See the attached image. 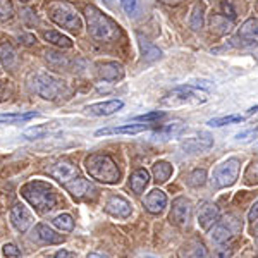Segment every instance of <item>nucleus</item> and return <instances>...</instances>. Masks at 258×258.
Wrapping results in <instances>:
<instances>
[{
  "instance_id": "37998d69",
  "label": "nucleus",
  "mask_w": 258,
  "mask_h": 258,
  "mask_svg": "<svg viewBox=\"0 0 258 258\" xmlns=\"http://www.w3.org/2000/svg\"><path fill=\"white\" fill-rule=\"evenodd\" d=\"M9 85H7V81H0V102H4V100L9 98Z\"/></svg>"
},
{
  "instance_id": "393cba45",
  "label": "nucleus",
  "mask_w": 258,
  "mask_h": 258,
  "mask_svg": "<svg viewBox=\"0 0 258 258\" xmlns=\"http://www.w3.org/2000/svg\"><path fill=\"white\" fill-rule=\"evenodd\" d=\"M138 41H140V48H141V53H143V59L145 60H157L160 59L162 52L152 41H148L147 38H143L141 35H138Z\"/></svg>"
},
{
  "instance_id": "4468645a",
  "label": "nucleus",
  "mask_w": 258,
  "mask_h": 258,
  "mask_svg": "<svg viewBox=\"0 0 258 258\" xmlns=\"http://www.w3.org/2000/svg\"><path fill=\"white\" fill-rule=\"evenodd\" d=\"M214 145V138L209 133H200L197 136H189L181 143V148L184 150V153H198L205 152Z\"/></svg>"
},
{
  "instance_id": "864d4df0",
  "label": "nucleus",
  "mask_w": 258,
  "mask_h": 258,
  "mask_svg": "<svg viewBox=\"0 0 258 258\" xmlns=\"http://www.w3.org/2000/svg\"><path fill=\"white\" fill-rule=\"evenodd\" d=\"M21 2H28V0H21Z\"/></svg>"
},
{
  "instance_id": "8fccbe9b",
  "label": "nucleus",
  "mask_w": 258,
  "mask_h": 258,
  "mask_svg": "<svg viewBox=\"0 0 258 258\" xmlns=\"http://www.w3.org/2000/svg\"><path fill=\"white\" fill-rule=\"evenodd\" d=\"M86 258H107V256L100 255V253H88V256H86Z\"/></svg>"
},
{
  "instance_id": "4be33fe9",
  "label": "nucleus",
  "mask_w": 258,
  "mask_h": 258,
  "mask_svg": "<svg viewBox=\"0 0 258 258\" xmlns=\"http://www.w3.org/2000/svg\"><path fill=\"white\" fill-rule=\"evenodd\" d=\"M182 258H209V253H207V248L202 241H189V243L184 244L181 251Z\"/></svg>"
},
{
  "instance_id": "412c9836",
  "label": "nucleus",
  "mask_w": 258,
  "mask_h": 258,
  "mask_svg": "<svg viewBox=\"0 0 258 258\" xmlns=\"http://www.w3.org/2000/svg\"><path fill=\"white\" fill-rule=\"evenodd\" d=\"M150 182V176L145 169H138L131 174V179H129V186H131L133 193L141 195L145 191V188L148 186Z\"/></svg>"
},
{
  "instance_id": "a19ab883",
  "label": "nucleus",
  "mask_w": 258,
  "mask_h": 258,
  "mask_svg": "<svg viewBox=\"0 0 258 258\" xmlns=\"http://www.w3.org/2000/svg\"><path fill=\"white\" fill-rule=\"evenodd\" d=\"M4 255L6 256H21V251L16 244H4Z\"/></svg>"
},
{
  "instance_id": "6e6552de",
  "label": "nucleus",
  "mask_w": 258,
  "mask_h": 258,
  "mask_svg": "<svg viewBox=\"0 0 258 258\" xmlns=\"http://www.w3.org/2000/svg\"><path fill=\"white\" fill-rule=\"evenodd\" d=\"M239 169H241V162L238 159H227L226 162H222L220 165H217V169L214 170V184L215 188H231L239 176Z\"/></svg>"
},
{
  "instance_id": "f704fd0d",
  "label": "nucleus",
  "mask_w": 258,
  "mask_h": 258,
  "mask_svg": "<svg viewBox=\"0 0 258 258\" xmlns=\"http://www.w3.org/2000/svg\"><path fill=\"white\" fill-rule=\"evenodd\" d=\"M12 16H14V6L11 0H0V23L12 19Z\"/></svg>"
},
{
  "instance_id": "423d86ee",
  "label": "nucleus",
  "mask_w": 258,
  "mask_h": 258,
  "mask_svg": "<svg viewBox=\"0 0 258 258\" xmlns=\"http://www.w3.org/2000/svg\"><path fill=\"white\" fill-rule=\"evenodd\" d=\"M241 229H243L241 220L232 217V215H227L226 219L219 220V222L212 227L210 238H212V241H214L215 244L222 246V244H226V243H229V241L234 239L236 236L241 232Z\"/></svg>"
},
{
  "instance_id": "9d476101",
  "label": "nucleus",
  "mask_w": 258,
  "mask_h": 258,
  "mask_svg": "<svg viewBox=\"0 0 258 258\" xmlns=\"http://www.w3.org/2000/svg\"><path fill=\"white\" fill-rule=\"evenodd\" d=\"M48 174L64 186V184H68L69 181H73L74 177L80 176V170H78V167L73 162L59 160V162H55L52 167H48Z\"/></svg>"
},
{
  "instance_id": "aec40b11",
  "label": "nucleus",
  "mask_w": 258,
  "mask_h": 258,
  "mask_svg": "<svg viewBox=\"0 0 258 258\" xmlns=\"http://www.w3.org/2000/svg\"><path fill=\"white\" fill-rule=\"evenodd\" d=\"M98 76L105 81H117L124 76V69L117 62H103L98 66Z\"/></svg>"
},
{
  "instance_id": "f03ea898",
  "label": "nucleus",
  "mask_w": 258,
  "mask_h": 258,
  "mask_svg": "<svg viewBox=\"0 0 258 258\" xmlns=\"http://www.w3.org/2000/svg\"><path fill=\"white\" fill-rule=\"evenodd\" d=\"M85 18L88 23V33L98 41L112 43L120 36V28L117 23H114L109 16H105L102 11L95 6L85 7Z\"/></svg>"
},
{
  "instance_id": "cd10ccee",
  "label": "nucleus",
  "mask_w": 258,
  "mask_h": 258,
  "mask_svg": "<svg viewBox=\"0 0 258 258\" xmlns=\"http://www.w3.org/2000/svg\"><path fill=\"white\" fill-rule=\"evenodd\" d=\"M45 59H47L50 68H53V69H68V66H69L68 57L55 52V50H47V52H45Z\"/></svg>"
},
{
  "instance_id": "dca6fc26",
  "label": "nucleus",
  "mask_w": 258,
  "mask_h": 258,
  "mask_svg": "<svg viewBox=\"0 0 258 258\" xmlns=\"http://www.w3.org/2000/svg\"><path fill=\"white\" fill-rule=\"evenodd\" d=\"M11 222L18 231L26 232L33 224V215L24 205H14L11 210Z\"/></svg>"
},
{
  "instance_id": "473e14b6",
  "label": "nucleus",
  "mask_w": 258,
  "mask_h": 258,
  "mask_svg": "<svg viewBox=\"0 0 258 258\" xmlns=\"http://www.w3.org/2000/svg\"><path fill=\"white\" fill-rule=\"evenodd\" d=\"M182 122H179V120H176V122L172 124H167V126H164L160 129L159 133H157V136H160V138H172V136L179 135V133L182 131Z\"/></svg>"
},
{
  "instance_id": "c03bdc74",
  "label": "nucleus",
  "mask_w": 258,
  "mask_h": 258,
  "mask_svg": "<svg viewBox=\"0 0 258 258\" xmlns=\"http://www.w3.org/2000/svg\"><path fill=\"white\" fill-rule=\"evenodd\" d=\"M248 220H251V222L258 220V200H256L255 203H253V207L248 212Z\"/></svg>"
},
{
  "instance_id": "58836bf2",
  "label": "nucleus",
  "mask_w": 258,
  "mask_h": 258,
  "mask_svg": "<svg viewBox=\"0 0 258 258\" xmlns=\"http://www.w3.org/2000/svg\"><path fill=\"white\" fill-rule=\"evenodd\" d=\"M255 138H258V126L246 129V131H241L234 136V140L238 141V143H248V141H251Z\"/></svg>"
},
{
  "instance_id": "20e7f679",
  "label": "nucleus",
  "mask_w": 258,
  "mask_h": 258,
  "mask_svg": "<svg viewBox=\"0 0 258 258\" xmlns=\"http://www.w3.org/2000/svg\"><path fill=\"white\" fill-rule=\"evenodd\" d=\"M48 16L57 26L64 28L71 33H80L81 30L80 16L68 2H52L48 6Z\"/></svg>"
},
{
  "instance_id": "e433bc0d",
  "label": "nucleus",
  "mask_w": 258,
  "mask_h": 258,
  "mask_svg": "<svg viewBox=\"0 0 258 258\" xmlns=\"http://www.w3.org/2000/svg\"><path fill=\"white\" fill-rule=\"evenodd\" d=\"M48 126L45 124V126H36V127H30L24 131V138L26 140H38V138H43L45 135L48 133Z\"/></svg>"
},
{
  "instance_id": "2f4dec72",
  "label": "nucleus",
  "mask_w": 258,
  "mask_h": 258,
  "mask_svg": "<svg viewBox=\"0 0 258 258\" xmlns=\"http://www.w3.org/2000/svg\"><path fill=\"white\" fill-rule=\"evenodd\" d=\"M189 28L195 31L203 28V6H200V4L193 7V14L189 18Z\"/></svg>"
},
{
  "instance_id": "39448f33",
  "label": "nucleus",
  "mask_w": 258,
  "mask_h": 258,
  "mask_svg": "<svg viewBox=\"0 0 258 258\" xmlns=\"http://www.w3.org/2000/svg\"><path fill=\"white\" fill-rule=\"evenodd\" d=\"M31 90L45 100H57L66 91L64 81L47 73H38L31 78Z\"/></svg>"
},
{
  "instance_id": "2eb2a0df",
  "label": "nucleus",
  "mask_w": 258,
  "mask_h": 258,
  "mask_svg": "<svg viewBox=\"0 0 258 258\" xmlns=\"http://www.w3.org/2000/svg\"><path fill=\"white\" fill-rule=\"evenodd\" d=\"M122 105H124L122 100H107V102H98V103L86 105L85 110L88 112L90 115H95V117H107V115H112L122 109Z\"/></svg>"
},
{
  "instance_id": "c85d7f7f",
  "label": "nucleus",
  "mask_w": 258,
  "mask_h": 258,
  "mask_svg": "<svg viewBox=\"0 0 258 258\" xmlns=\"http://www.w3.org/2000/svg\"><path fill=\"white\" fill-rule=\"evenodd\" d=\"M239 36L248 38V40L256 38V36H258V19L251 18V19L244 21V23L241 24V28H239Z\"/></svg>"
},
{
  "instance_id": "9b49d317",
  "label": "nucleus",
  "mask_w": 258,
  "mask_h": 258,
  "mask_svg": "<svg viewBox=\"0 0 258 258\" xmlns=\"http://www.w3.org/2000/svg\"><path fill=\"white\" fill-rule=\"evenodd\" d=\"M103 209H105L107 214L112 215V217H115V219H127V217H131V214H133L131 203H129L126 198L115 197V195L114 197H109Z\"/></svg>"
},
{
  "instance_id": "a18cd8bd",
  "label": "nucleus",
  "mask_w": 258,
  "mask_h": 258,
  "mask_svg": "<svg viewBox=\"0 0 258 258\" xmlns=\"http://www.w3.org/2000/svg\"><path fill=\"white\" fill-rule=\"evenodd\" d=\"M214 258H231V251H229L227 248L219 246L217 249H215V255H214Z\"/></svg>"
},
{
  "instance_id": "ddd939ff",
  "label": "nucleus",
  "mask_w": 258,
  "mask_h": 258,
  "mask_svg": "<svg viewBox=\"0 0 258 258\" xmlns=\"http://www.w3.org/2000/svg\"><path fill=\"white\" fill-rule=\"evenodd\" d=\"M64 188L68 189L74 198H78V200L95 197V193H97L95 186L91 184L88 179H85V177H81V176L74 177L73 181H69L68 184H64Z\"/></svg>"
},
{
  "instance_id": "f3484780",
  "label": "nucleus",
  "mask_w": 258,
  "mask_h": 258,
  "mask_svg": "<svg viewBox=\"0 0 258 258\" xmlns=\"http://www.w3.org/2000/svg\"><path fill=\"white\" fill-rule=\"evenodd\" d=\"M143 205L150 214L159 215L165 210V207H167V197H165V193L162 189H152L147 197H145Z\"/></svg>"
},
{
  "instance_id": "f8f14e48",
  "label": "nucleus",
  "mask_w": 258,
  "mask_h": 258,
  "mask_svg": "<svg viewBox=\"0 0 258 258\" xmlns=\"http://www.w3.org/2000/svg\"><path fill=\"white\" fill-rule=\"evenodd\" d=\"M219 220H220V212L215 203L205 202L198 209V226L202 229H205V231L214 227Z\"/></svg>"
},
{
  "instance_id": "a211bd4d",
  "label": "nucleus",
  "mask_w": 258,
  "mask_h": 258,
  "mask_svg": "<svg viewBox=\"0 0 258 258\" xmlns=\"http://www.w3.org/2000/svg\"><path fill=\"white\" fill-rule=\"evenodd\" d=\"M33 239L36 243H41V244H62L66 241V238L62 234H57L53 229H50L48 226L45 224H38L33 231Z\"/></svg>"
},
{
  "instance_id": "a878e982",
  "label": "nucleus",
  "mask_w": 258,
  "mask_h": 258,
  "mask_svg": "<svg viewBox=\"0 0 258 258\" xmlns=\"http://www.w3.org/2000/svg\"><path fill=\"white\" fill-rule=\"evenodd\" d=\"M0 62L6 69H11L16 62V50L9 41H4L0 43Z\"/></svg>"
},
{
  "instance_id": "6ab92c4d",
  "label": "nucleus",
  "mask_w": 258,
  "mask_h": 258,
  "mask_svg": "<svg viewBox=\"0 0 258 258\" xmlns=\"http://www.w3.org/2000/svg\"><path fill=\"white\" fill-rule=\"evenodd\" d=\"M145 129H148L147 124H126V126H119V127H103V129H98L95 135H97V136H107V135H138V133H143Z\"/></svg>"
},
{
  "instance_id": "72a5a7b5",
  "label": "nucleus",
  "mask_w": 258,
  "mask_h": 258,
  "mask_svg": "<svg viewBox=\"0 0 258 258\" xmlns=\"http://www.w3.org/2000/svg\"><path fill=\"white\" fill-rule=\"evenodd\" d=\"M207 181V172L203 169H195L193 172L189 174L188 179H186V182H188L189 186H193V188H198V186H203Z\"/></svg>"
},
{
  "instance_id": "f257e3e1",
  "label": "nucleus",
  "mask_w": 258,
  "mask_h": 258,
  "mask_svg": "<svg viewBox=\"0 0 258 258\" xmlns=\"http://www.w3.org/2000/svg\"><path fill=\"white\" fill-rule=\"evenodd\" d=\"M21 197L38 212L40 215H45L52 212L57 207V193L48 182L45 181H30L21 188Z\"/></svg>"
},
{
  "instance_id": "1a4fd4ad",
  "label": "nucleus",
  "mask_w": 258,
  "mask_h": 258,
  "mask_svg": "<svg viewBox=\"0 0 258 258\" xmlns=\"http://www.w3.org/2000/svg\"><path fill=\"white\" fill-rule=\"evenodd\" d=\"M191 214H193V203L189 198L179 197L172 202V209H170V222L177 227H186L191 220Z\"/></svg>"
},
{
  "instance_id": "4c0bfd02",
  "label": "nucleus",
  "mask_w": 258,
  "mask_h": 258,
  "mask_svg": "<svg viewBox=\"0 0 258 258\" xmlns=\"http://www.w3.org/2000/svg\"><path fill=\"white\" fill-rule=\"evenodd\" d=\"M244 181L248 184H258V160L251 162L244 170Z\"/></svg>"
},
{
  "instance_id": "7c9ffc66",
  "label": "nucleus",
  "mask_w": 258,
  "mask_h": 258,
  "mask_svg": "<svg viewBox=\"0 0 258 258\" xmlns=\"http://www.w3.org/2000/svg\"><path fill=\"white\" fill-rule=\"evenodd\" d=\"M52 224H53V226H55L57 229L64 231V232H69V231H73V229H74V219L71 217L69 214H60V215H57V217L52 220Z\"/></svg>"
},
{
  "instance_id": "de8ad7c7",
  "label": "nucleus",
  "mask_w": 258,
  "mask_h": 258,
  "mask_svg": "<svg viewBox=\"0 0 258 258\" xmlns=\"http://www.w3.org/2000/svg\"><path fill=\"white\" fill-rule=\"evenodd\" d=\"M21 40H24L23 43H26V45H33L36 41V38L33 35H23V36H21Z\"/></svg>"
},
{
  "instance_id": "c756f323",
  "label": "nucleus",
  "mask_w": 258,
  "mask_h": 258,
  "mask_svg": "<svg viewBox=\"0 0 258 258\" xmlns=\"http://www.w3.org/2000/svg\"><path fill=\"white\" fill-rule=\"evenodd\" d=\"M244 117L243 115H222V117H214L210 119L209 126L210 127H222V126H229V124H238V122H243Z\"/></svg>"
},
{
  "instance_id": "b1692460",
  "label": "nucleus",
  "mask_w": 258,
  "mask_h": 258,
  "mask_svg": "<svg viewBox=\"0 0 258 258\" xmlns=\"http://www.w3.org/2000/svg\"><path fill=\"white\" fill-rule=\"evenodd\" d=\"M38 117V112H16V114H0V122L4 124H21Z\"/></svg>"
},
{
  "instance_id": "3c124183",
  "label": "nucleus",
  "mask_w": 258,
  "mask_h": 258,
  "mask_svg": "<svg viewBox=\"0 0 258 258\" xmlns=\"http://www.w3.org/2000/svg\"><path fill=\"white\" fill-rule=\"evenodd\" d=\"M251 232H253V236H258V222L253 224V227H251Z\"/></svg>"
},
{
  "instance_id": "603ef678",
  "label": "nucleus",
  "mask_w": 258,
  "mask_h": 258,
  "mask_svg": "<svg viewBox=\"0 0 258 258\" xmlns=\"http://www.w3.org/2000/svg\"><path fill=\"white\" fill-rule=\"evenodd\" d=\"M103 2H105L109 7H114V0H103Z\"/></svg>"
},
{
  "instance_id": "49530a36",
  "label": "nucleus",
  "mask_w": 258,
  "mask_h": 258,
  "mask_svg": "<svg viewBox=\"0 0 258 258\" xmlns=\"http://www.w3.org/2000/svg\"><path fill=\"white\" fill-rule=\"evenodd\" d=\"M55 258H76V255L71 251H66V249H60V251L55 253Z\"/></svg>"
},
{
  "instance_id": "5701e85b",
  "label": "nucleus",
  "mask_w": 258,
  "mask_h": 258,
  "mask_svg": "<svg viewBox=\"0 0 258 258\" xmlns=\"http://www.w3.org/2000/svg\"><path fill=\"white\" fill-rule=\"evenodd\" d=\"M172 165L169 164V162L165 160H159L153 164L152 167V172H153V179H155L157 182H167L169 177L172 176Z\"/></svg>"
},
{
  "instance_id": "0eeeda50",
  "label": "nucleus",
  "mask_w": 258,
  "mask_h": 258,
  "mask_svg": "<svg viewBox=\"0 0 258 258\" xmlns=\"http://www.w3.org/2000/svg\"><path fill=\"white\" fill-rule=\"evenodd\" d=\"M209 97H207L205 91L193 85L188 86H179L174 88L170 93L162 100V103H167V105H176V103H205Z\"/></svg>"
},
{
  "instance_id": "09e8293b",
  "label": "nucleus",
  "mask_w": 258,
  "mask_h": 258,
  "mask_svg": "<svg viewBox=\"0 0 258 258\" xmlns=\"http://www.w3.org/2000/svg\"><path fill=\"white\" fill-rule=\"evenodd\" d=\"M160 2H164L165 6H179V4L184 2V0H160Z\"/></svg>"
},
{
  "instance_id": "ea45409f",
  "label": "nucleus",
  "mask_w": 258,
  "mask_h": 258,
  "mask_svg": "<svg viewBox=\"0 0 258 258\" xmlns=\"http://www.w3.org/2000/svg\"><path fill=\"white\" fill-rule=\"evenodd\" d=\"M164 112H159V110H153V112H148V114H143V115H138L136 120H145V122H152V120H159L164 117Z\"/></svg>"
},
{
  "instance_id": "bb28decb",
  "label": "nucleus",
  "mask_w": 258,
  "mask_h": 258,
  "mask_svg": "<svg viewBox=\"0 0 258 258\" xmlns=\"http://www.w3.org/2000/svg\"><path fill=\"white\" fill-rule=\"evenodd\" d=\"M43 38L48 41V43L55 45V47L60 48H71L73 47V41H71L69 36L62 35L59 31H43Z\"/></svg>"
},
{
  "instance_id": "7ed1b4c3",
  "label": "nucleus",
  "mask_w": 258,
  "mask_h": 258,
  "mask_svg": "<svg viewBox=\"0 0 258 258\" xmlns=\"http://www.w3.org/2000/svg\"><path fill=\"white\" fill-rule=\"evenodd\" d=\"M85 167L90 177L97 179L103 184H117L120 181V170L117 164L107 153H91L86 157Z\"/></svg>"
},
{
  "instance_id": "c9c22d12",
  "label": "nucleus",
  "mask_w": 258,
  "mask_h": 258,
  "mask_svg": "<svg viewBox=\"0 0 258 258\" xmlns=\"http://www.w3.org/2000/svg\"><path fill=\"white\" fill-rule=\"evenodd\" d=\"M120 6L129 18H136L140 14V0H120Z\"/></svg>"
},
{
  "instance_id": "79ce46f5",
  "label": "nucleus",
  "mask_w": 258,
  "mask_h": 258,
  "mask_svg": "<svg viewBox=\"0 0 258 258\" xmlns=\"http://www.w3.org/2000/svg\"><path fill=\"white\" fill-rule=\"evenodd\" d=\"M222 11H224V18L227 19V16H229V19L231 21H234L236 19V12H234V9H232V6L229 2H222Z\"/></svg>"
}]
</instances>
